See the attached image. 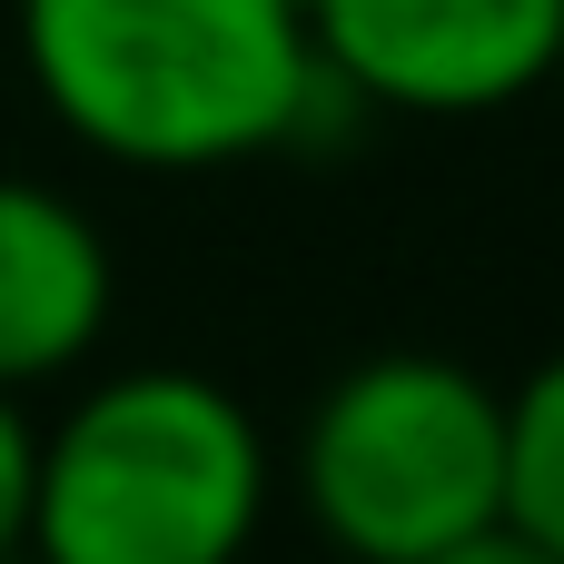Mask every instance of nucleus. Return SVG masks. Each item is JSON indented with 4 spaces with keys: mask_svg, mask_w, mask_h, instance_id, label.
Instances as JSON below:
<instances>
[{
    "mask_svg": "<svg viewBox=\"0 0 564 564\" xmlns=\"http://www.w3.org/2000/svg\"><path fill=\"white\" fill-rule=\"evenodd\" d=\"M10 40L50 129L139 178L278 159L337 99L297 0H10Z\"/></svg>",
    "mask_w": 564,
    "mask_h": 564,
    "instance_id": "f257e3e1",
    "label": "nucleus"
},
{
    "mask_svg": "<svg viewBox=\"0 0 564 564\" xmlns=\"http://www.w3.org/2000/svg\"><path fill=\"white\" fill-rule=\"evenodd\" d=\"M278 496L258 406L208 367H119L30 446V564H248Z\"/></svg>",
    "mask_w": 564,
    "mask_h": 564,
    "instance_id": "f03ea898",
    "label": "nucleus"
},
{
    "mask_svg": "<svg viewBox=\"0 0 564 564\" xmlns=\"http://www.w3.org/2000/svg\"><path fill=\"white\" fill-rule=\"evenodd\" d=\"M288 486L327 555L436 564L506 525V387L436 347H377L317 387Z\"/></svg>",
    "mask_w": 564,
    "mask_h": 564,
    "instance_id": "7ed1b4c3",
    "label": "nucleus"
},
{
    "mask_svg": "<svg viewBox=\"0 0 564 564\" xmlns=\"http://www.w3.org/2000/svg\"><path fill=\"white\" fill-rule=\"evenodd\" d=\"M317 79L397 119H496L555 89L564 0H297Z\"/></svg>",
    "mask_w": 564,
    "mask_h": 564,
    "instance_id": "20e7f679",
    "label": "nucleus"
},
{
    "mask_svg": "<svg viewBox=\"0 0 564 564\" xmlns=\"http://www.w3.org/2000/svg\"><path fill=\"white\" fill-rule=\"evenodd\" d=\"M109 297H119V268L89 208L50 178L0 169V397L69 377L99 347Z\"/></svg>",
    "mask_w": 564,
    "mask_h": 564,
    "instance_id": "39448f33",
    "label": "nucleus"
},
{
    "mask_svg": "<svg viewBox=\"0 0 564 564\" xmlns=\"http://www.w3.org/2000/svg\"><path fill=\"white\" fill-rule=\"evenodd\" d=\"M506 525L564 564V347L506 387Z\"/></svg>",
    "mask_w": 564,
    "mask_h": 564,
    "instance_id": "423d86ee",
    "label": "nucleus"
},
{
    "mask_svg": "<svg viewBox=\"0 0 564 564\" xmlns=\"http://www.w3.org/2000/svg\"><path fill=\"white\" fill-rule=\"evenodd\" d=\"M30 446H40L30 406L0 397V555H20V525H30Z\"/></svg>",
    "mask_w": 564,
    "mask_h": 564,
    "instance_id": "0eeeda50",
    "label": "nucleus"
},
{
    "mask_svg": "<svg viewBox=\"0 0 564 564\" xmlns=\"http://www.w3.org/2000/svg\"><path fill=\"white\" fill-rule=\"evenodd\" d=\"M436 564H555L545 545H525L516 525H486V535H466V545H446Z\"/></svg>",
    "mask_w": 564,
    "mask_h": 564,
    "instance_id": "6e6552de",
    "label": "nucleus"
},
{
    "mask_svg": "<svg viewBox=\"0 0 564 564\" xmlns=\"http://www.w3.org/2000/svg\"><path fill=\"white\" fill-rule=\"evenodd\" d=\"M0 564H30V555H0Z\"/></svg>",
    "mask_w": 564,
    "mask_h": 564,
    "instance_id": "1a4fd4ad",
    "label": "nucleus"
},
{
    "mask_svg": "<svg viewBox=\"0 0 564 564\" xmlns=\"http://www.w3.org/2000/svg\"><path fill=\"white\" fill-rule=\"evenodd\" d=\"M555 79H564V59H555Z\"/></svg>",
    "mask_w": 564,
    "mask_h": 564,
    "instance_id": "9d476101",
    "label": "nucleus"
}]
</instances>
